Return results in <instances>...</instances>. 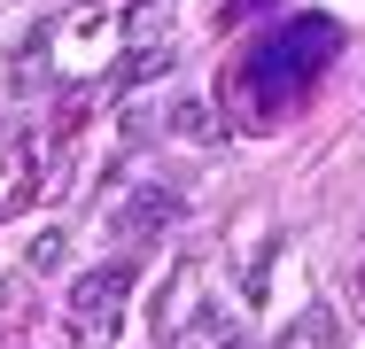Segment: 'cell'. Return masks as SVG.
<instances>
[{
	"instance_id": "obj_1",
	"label": "cell",
	"mask_w": 365,
	"mask_h": 349,
	"mask_svg": "<svg viewBox=\"0 0 365 349\" xmlns=\"http://www.w3.org/2000/svg\"><path fill=\"white\" fill-rule=\"evenodd\" d=\"M125 295H133V264H101V272H86L71 287V318H78V326H93V318H109Z\"/></svg>"
},
{
	"instance_id": "obj_2",
	"label": "cell",
	"mask_w": 365,
	"mask_h": 349,
	"mask_svg": "<svg viewBox=\"0 0 365 349\" xmlns=\"http://www.w3.org/2000/svg\"><path fill=\"white\" fill-rule=\"evenodd\" d=\"M171 132L179 140H218V109L210 101H171Z\"/></svg>"
}]
</instances>
